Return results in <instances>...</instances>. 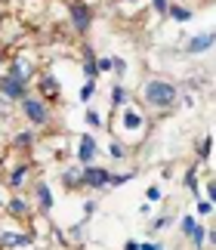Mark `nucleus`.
<instances>
[{
    "mask_svg": "<svg viewBox=\"0 0 216 250\" xmlns=\"http://www.w3.org/2000/svg\"><path fill=\"white\" fill-rule=\"evenodd\" d=\"M142 99L151 105V108H170L179 99V90L170 81H149L142 86Z\"/></svg>",
    "mask_w": 216,
    "mask_h": 250,
    "instance_id": "nucleus-1",
    "label": "nucleus"
},
{
    "mask_svg": "<svg viewBox=\"0 0 216 250\" xmlns=\"http://www.w3.org/2000/svg\"><path fill=\"white\" fill-rule=\"evenodd\" d=\"M22 111H25V118L31 124H37V127L50 124V105H46L43 99H37V96H25V99H22Z\"/></svg>",
    "mask_w": 216,
    "mask_h": 250,
    "instance_id": "nucleus-2",
    "label": "nucleus"
},
{
    "mask_svg": "<svg viewBox=\"0 0 216 250\" xmlns=\"http://www.w3.org/2000/svg\"><path fill=\"white\" fill-rule=\"evenodd\" d=\"M68 16H71V25L77 34H86L93 25V9L84 3V0H71V6H68Z\"/></svg>",
    "mask_w": 216,
    "mask_h": 250,
    "instance_id": "nucleus-3",
    "label": "nucleus"
},
{
    "mask_svg": "<svg viewBox=\"0 0 216 250\" xmlns=\"http://www.w3.org/2000/svg\"><path fill=\"white\" fill-rule=\"evenodd\" d=\"M0 93H3L6 99L22 102L25 96H28V81H19V78H9V74H3V78H0Z\"/></svg>",
    "mask_w": 216,
    "mask_h": 250,
    "instance_id": "nucleus-4",
    "label": "nucleus"
},
{
    "mask_svg": "<svg viewBox=\"0 0 216 250\" xmlns=\"http://www.w3.org/2000/svg\"><path fill=\"white\" fill-rule=\"evenodd\" d=\"M108 179H111V173L105 167H93V164L81 173V186H90V188H105Z\"/></svg>",
    "mask_w": 216,
    "mask_h": 250,
    "instance_id": "nucleus-5",
    "label": "nucleus"
},
{
    "mask_svg": "<svg viewBox=\"0 0 216 250\" xmlns=\"http://www.w3.org/2000/svg\"><path fill=\"white\" fill-rule=\"evenodd\" d=\"M96 155H99V146H96V136H90V133H84V136H81V148H77V161L90 167L93 161H96Z\"/></svg>",
    "mask_w": 216,
    "mask_h": 250,
    "instance_id": "nucleus-6",
    "label": "nucleus"
},
{
    "mask_svg": "<svg viewBox=\"0 0 216 250\" xmlns=\"http://www.w3.org/2000/svg\"><path fill=\"white\" fill-rule=\"evenodd\" d=\"M210 46H213V31H204L198 37H192V41L185 43V50H189L192 56H198V53H207Z\"/></svg>",
    "mask_w": 216,
    "mask_h": 250,
    "instance_id": "nucleus-7",
    "label": "nucleus"
},
{
    "mask_svg": "<svg viewBox=\"0 0 216 250\" xmlns=\"http://www.w3.org/2000/svg\"><path fill=\"white\" fill-rule=\"evenodd\" d=\"M31 235H16V232H0V247H28Z\"/></svg>",
    "mask_w": 216,
    "mask_h": 250,
    "instance_id": "nucleus-8",
    "label": "nucleus"
},
{
    "mask_svg": "<svg viewBox=\"0 0 216 250\" xmlns=\"http://www.w3.org/2000/svg\"><path fill=\"white\" fill-rule=\"evenodd\" d=\"M37 201H41L37 207H41L43 213H50V210H53V191L46 188V182H41V186H37Z\"/></svg>",
    "mask_w": 216,
    "mask_h": 250,
    "instance_id": "nucleus-9",
    "label": "nucleus"
},
{
    "mask_svg": "<svg viewBox=\"0 0 216 250\" xmlns=\"http://www.w3.org/2000/svg\"><path fill=\"white\" fill-rule=\"evenodd\" d=\"M28 173H31V167H28V164H19V167L13 170V176H9L6 182H9V186H13V188H19V186H25Z\"/></svg>",
    "mask_w": 216,
    "mask_h": 250,
    "instance_id": "nucleus-10",
    "label": "nucleus"
},
{
    "mask_svg": "<svg viewBox=\"0 0 216 250\" xmlns=\"http://www.w3.org/2000/svg\"><path fill=\"white\" fill-rule=\"evenodd\" d=\"M6 210H9V216H16V219L28 216V204H25L22 198H13V201H6Z\"/></svg>",
    "mask_w": 216,
    "mask_h": 250,
    "instance_id": "nucleus-11",
    "label": "nucleus"
},
{
    "mask_svg": "<svg viewBox=\"0 0 216 250\" xmlns=\"http://www.w3.org/2000/svg\"><path fill=\"white\" fill-rule=\"evenodd\" d=\"M41 93L50 96V99H56V96H59V83H56L53 74H43V78H41Z\"/></svg>",
    "mask_w": 216,
    "mask_h": 250,
    "instance_id": "nucleus-12",
    "label": "nucleus"
},
{
    "mask_svg": "<svg viewBox=\"0 0 216 250\" xmlns=\"http://www.w3.org/2000/svg\"><path fill=\"white\" fill-rule=\"evenodd\" d=\"M167 16H173L176 22H189V19H192V9H185V6H170V9H167Z\"/></svg>",
    "mask_w": 216,
    "mask_h": 250,
    "instance_id": "nucleus-13",
    "label": "nucleus"
},
{
    "mask_svg": "<svg viewBox=\"0 0 216 250\" xmlns=\"http://www.w3.org/2000/svg\"><path fill=\"white\" fill-rule=\"evenodd\" d=\"M62 182H65L68 188H77V186H81V170H65L62 173Z\"/></svg>",
    "mask_w": 216,
    "mask_h": 250,
    "instance_id": "nucleus-14",
    "label": "nucleus"
},
{
    "mask_svg": "<svg viewBox=\"0 0 216 250\" xmlns=\"http://www.w3.org/2000/svg\"><path fill=\"white\" fill-rule=\"evenodd\" d=\"M84 74L86 78H99V68H96V59H93V53H86V59H84Z\"/></svg>",
    "mask_w": 216,
    "mask_h": 250,
    "instance_id": "nucleus-15",
    "label": "nucleus"
},
{
    "mask_svg": "<svg viewBox=\"0 0 216 250\" xmlns=\"http://www.w3.org/2000/svg\"><path fill=\"white\" fill-rule=\"evenodd\" d=\"M111 102H114V108H124V105H127V90H124V86H114V90H111Z\"/></svg>",
    "mask_w": 216,
    "mask_h": 250,
    "instance_id": "nucleus-16",
    "label": "nucleus"
},
{
    "mask_svg": "<svg viewBox=\"0 0 216 250\" xmlns=\"http://www.w3.org/2000/svg\"><path fill=\"white\" fill-rule=\"evenodd\" d=\"M139 124H142L139 114H133V111H127V114H124V127H127V130H136Z\"/></svg>",
    "mask_w": 216,
    "mask_h": 250,
    "instance_id": "nucleus-17",
    "label": "nucleus"
},
{
    "mask_svg": "<svg viewBox=\"0 0 216 250\" xmlns=\"http://www.w3.org/2000/svg\"><path fill=\"white\" fill-rule=\"evenodd\" d=\"M133 179V173H117V176L108 179V186H124V182H130Z\"/></svg>",
    "mask_w": 216,
    "mask_h": 250,
    "instance_id": "nucleus-18",
    "label": "nucleus"
},
{
    "mask_svg": "<svg viewBox=\"0 0 216 250\" xmlns=\"http://www.w3.org/2000/svg\"><path fill=\"white\" fill-rule=\"evenodd\" d=\"M210 148H213V139L207 136V139L201 142V161H210Z\"/></svg>",
    "mask_w": 216,
    "mask_h": 250,
    "instance_id": "nucleus-19",
    "label": "nucleus"
},
{
    "mask_svg": "<svg viewBox=\"0 0 216 250\" xmlns=\"http://www.w3.org/2000/svg\"><path fill=\"white\" fill-rule=\"evenodd\" d=\"M189 238L194 241V247H201V244H204V226H194V232H192Z\"/></svg>",
    "mask_w": 216,
    "mask_h": 250,
    "instance_id": "nucleus-20",
    "label": "nucleus"
},
{
    "mask_svg": "<svg viewBox=\"0 0 216 250\" xmlns=\"http://www.w3.org/2000/svg\"><path fill=\"white\" fill-rule=\"evenodd\" d=\"M185 186H189L192 191H198V173H194V170L185 173Z\"/></svg>",
    "mask_w": 216,
    "mask_h": 250,
    "instance_id": "nucleus-21",
    "label": "nucleus"
},
{
    "mask_svg": "<svg viewBox=\"0 0 216 250\" xmlns=\"http://www.w3.org/2000/svg\"><path fill=\"white\" fill-rule=\"evenodd\" d=\"M93 90H96V81H90V83H84V90H81V99L86 102V99H90V96H93Z\"/></svg>",
    "mask_w": 216,
    "mask_h": 250,
    "instance_id": "nucleus-22",
    "label": "nucleus"
},
{
    "mask_svg": "<svg viewBox=\"0 0 216 250\" xmlns=\"http://www.w3.org/2000/svg\"><path fill=\"white\" fill-rule=\"evenodd\" d=\"M111 158H117V161L127 158V148H124V146H117V142H111Z\"/></svg>",
    "mask_w": 216,
    "mask_h": 250,
    "instance_id": "nucleus-23",
    "label": "nucleus"
},
{
    "mask_svg": "<svg viewBox=\"0 0 216 250\" xmlns=\"http://www.w3.org/2000/svg\"><path fill=\"white\" fill-rule=\"evenodd\" d=\"M86 124H90V127H102V118L96 111H86Z\"/></svg>",
    "mask_w": 216,
    "mask_h": 250,
    "instance_id": "nucleus-24",
    "label": "nucleus"
},
{
    "mask_svg": "<svg viewBox=\"0 0 216 250\" xmlns=\"http://www.w3.org/2000/svg\"><path fill=\"white\" fill-rule=\"evenodd\" d=\"M154 3V9H158L161 16H167V9H170V0H151Z\"/></svg>",
    "mask_w": 216,
    "mask_h": 250,
    "instance_id": "nucleus-25",
    "label": "nucleus"
},
{
    "mask_svg": "<svg viewBox=\"0 0 216 250\" xmlns=\"http://www.w3.org/2000/svg\"><path fill=\"white\" fill-rule=\"evenodd\" d=\"M16 146H31V133H19V136H16Z\"/></svg>",
    "mask_w": 216,
    "mask_h": 250,
    "instance_id": "nucleus-26",
    "label": "nucleus"
},
{
    "mask_svg": "<svg viewBox=\"0 0 216 250\" xmlns=\"http://www.w3.org/2000/svg\"><path fill=\"white\" fill-rule=\"evenodd\" d=\"M111 68H114L117 74H124V71H127V62H124V59H111Z\"/></svg>",
    "mask_w": 216,
    "mask_h": 250,
    "instance_id": "nucleus-27",
    "label": "nucleus"
},
{
    "mask_svg": "<svg viewBox=\"0 0 216 250\" xmlns=\"http://www.w3.org/2000/svg\"><path fill=\"white\" fill-rule=\"evenodd\" d=\"M198 210H201V213H210V210H213V201H201Z\"/></svg>",
    "mask_w": 216,
    "mask_h": 250,
    "instance_id": "nucleus-28",
    "label": "nucleus"
},
{
    "mask_svg": "<svg viewBox=\"0 0 216 250\" xmlns=\"http://www.w3.org/2000/svg\"><path fill=\"white\" fill-rule=\"evenodd\" d=\"M96 68H99V71H108V68H111V59H99V62H96Z\"/></svg>",
    "mask_w": 216,
    "mask_h": 250,
    "instance_id": "nucleus-29",
    "label": "nucleus"
},
{
    "mask_svg": "<svg viewBox=\"0 0 216 250\" xmlns=\"http://www.w3.org/2000/svg\"><path fill=\"white\" fill-rule=\"evenodd\" d=\"M158 198H161V188L151 186V188H149V201H158Z\"/></svg>",
    "mask_w": 216,
    "mask_h": 250,
    "instance_id": "nucleus-30",
    "label": "nucleus"
},
{
    "mask_svg": "<svg viewBox=\"0 0 216 250\" xmlns=\"http://www.w3.org/2000/svg\"><path fill=\"white\" fill-rule=\"evenodd\" d=\"M139 250H161L158 244H139Z\"/></svg>",
    "mask_w": 216,
    "mask_h": 250,
    "instance_id": "nucleus-31",
    "label": "nucleus"
},
{
    "mask_svg": "<svg viewBox=\"0 0 216 250\" xmlns=\"http://www.w3.org/2000/svg\"><path fill=\"white\" fill-rule=\"evenodd\" d=\"M124 250H139V244H136V241H130V244H127Z\"/></svg>",
    "mask_w": 216,
    "mask_h": 250,
    "instance_id": "nucleus-32",
    "label": "nucleus"
},
{
    "mask_svg": "<svg viewBox=\"0 0 216 250\" xmlns=\"http://www.w3.org/2000/svg\"><path fill=\"white\" fill-rule=\"evenodd\" d=\"M0 207H3V201H0Z\"/></svg>",
    "mask_w": 216,
    "mask_h": 250,
    "instance_id": "nucleus-33",
    "label": "nucleus"
}]
</instances>
